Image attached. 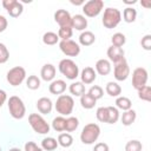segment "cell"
<instances>
[{
    "label": "cell",
    "mask_w": 151,
    "mask_h": 151,
    "mask_svg": "<svg viewBox=\"0 0 151 151\" xmlns=\"http://www.w3.org/2000/svg\"><path fill=\"white\" fill-rule=\"evenodd\" d=\"M99 136H100L99 125L96 123H88L83 127L80 132V140L83 144L91 145V144H94V142H97Z\"/></svg>",
    "instance_id": "6da1fadb"
},
{
    "label": "cell",
    "mask_w": 151,
    "mask_h": 151,
    "mask_svg": "<svg viewBox=\"0 0 151 151\" xmlns=\"http://www.w3.org/2000/svg\"><path fill=\"white\" fill-rule=\"evenodd\" d=\"M122 21V12L116 7H107L104 9L101 22L105 28H114Z\"/></svg>",
    "instance_id": "7a4b0ae2"
},
{
    "label": "cell",
    "mask_w": 151,
    "mask_h": 151,
    "mask_svg": "<svg viewBox=\"0 0 151 151\" xmlns=\"http://www.w3.org/2000/svg\"><path fill=\"white\" fill-rule=\"evenodd\" d=\"M58 68H59V72L66 77V79H70V80H74L79 77V67L78 65L70 58H65V59H61L59 61V65H58Z\"/></svg>",
    "instance_id": "3957f363"
},
{
    "label": "cell",
    "mask_w": 151,
    "mask_h": 151,
    "mask_svg": "<svg viewBox=\"0 0 151 151\" xmlns=\"http://www.w3.org/2000/svg\"><path fill=\"white\" fill-rule=\"evenodd\" d=\"M55 111L60 116H70L74 109V99L70 94H60L54 104Z\"/></svg>",
    "instance_id": "277c9868"
},
{
    "label": "cell",
    "mask_w": 151,
    "mask_h": 151,
    "mask_svg": "<svg viewBox=\"0 0 151 151\" xmlns=\"http://www.w3.org/2000/svg\"><path fill=\"white\" fill-rule=\"evenodd\" d=\"M7 106L9 114L14 119H22L26 114V106L22 99L18 96H12L7 99Z\"/></svg>",
    "instance_id": "5b68a950"
},
{
    "label": "cell",
    "mask_w": 151,
    "mask_h": 151,
    "mask_svg": "<svg viewBox=\"0 0 151 151\" xmlns=\"http://www.w3.org/2000/svg\"><path fill=\"white\" fill-rule=\"evenodd\" d=\"M28 124L32 127V130L39 134H47L51 130L50 124L39 113H31L28 116Z\"/></svg>",
    "instance_id": "8992f818"
},
{
    "label": "cell",
    "mask_w": 151,
    "mask_h": 151,
    "mask_svg": "<svg viewBox=\"0 0 151 151\" xmlns=\"http://www.w3.org/2000/svg\"><path fill=\"white\" fill-rule=\"evenodd\" d=\"M6 80L13 87L21 85L26 80V70L22 66H14L9 68L6 73Z\"/></svg>",
    "instance_id": "52a82bcc"
},
{
    "label": "cell",
    "mask_w": 151,
    "mask_h": 151,
    "mask_svg": "<svg viewBox=\"0 0 151 151\" xmlns=\"http://www.w3.org/2000/svg\"><path fill=\"white\" fill-rule=\"evenodd\" d=\"M83 13L84 17L87 18H94L97 15L100 14V12L104 8V1L103 0H90L87 2H85L83 6Z\"/></svg>",
    "instance_id": "ba28073f"
},
{
    "label": "cell",
    "mask_w": 151,
    "mask_h": 151,
    "mask_svg": "<svg viewBox=\"0 0 151 151\" xmlns=\"http://www.w3.org/2000/svg\"><path fill=\"white\" fill-rule=\"evenodd\" d=\"M147 79H149V73L146 71V68L139 66L136 67L132 72V86L134 90H139L143 86L147 85Z\"/></svg>",
    "instance_id": "9c48e42d"
},
{
    "label": "cell",
    "mask_w": 151,
    "mask_h": 151,
    "mask_svg": "<svg viewBox=\"0 0 151 151\" xmlns=\"http://www.w3.org/2000/svg\"><path fill=\"white\" fill-rule=\"evenodd\" d=\"M59 48L66 57H77L80 53V45L72 39L60 40Z\"/></svg>",
    "instance_id": "30bf717a"
},
{
    "label": "cell",
    "mask_w": 151,
    "mask_h": 151,
    "mask_svg": "<svg viewBox=\"0 0 151 151\" xmlns=\"http://www.w3.org/2000/svg\"><path fill=\"white\" fill-rule=\"evenodd\" d=\"M113 76H114L116 80H118V81H124L127 79V77L130 76V66H129L127 60L125 58L114 64Z\"/></svg>",
    "instance_id": "8fae6325"
},
{
    "label": "cell",
    "mask_w": 151,
    "mask_h": 151,
    "mask_svg": "<svg viewBox=\"0 0 151 151\" xmlns=\"http://www.w3.org/2000/svg\"><path fill=\"white\" fill-rule=\"evenodd\" d=\"M1 4H2V7L9 14V17H12V18H18L24 12V5H22L21 1H18V0H2Z\"/></svg>",
    "instance_id": "7c38bea8"
},
{
    "label": "cell",
    "mask_w": 151,
    "mask_h": 151,
    "mask_svg": "<svg viewBox=\"0 0 151 151\" xmlns=\"http://www.w3.org/2000/svg\"><path fill=\"white\" fill-rule=\"evenodd\" d=\"M54 21L59 25V27H71V21H72V15L70 14L68 11L66 9H57L54 13Z\"/></svg>",
    "instance_id": "4fadbf2b"
},
{
    "label": "cell",
    "mask_w": 151,
    "mask_h": 151,
    "mask_svg": "<svg viewBox=\"0 0 151 151\" xmlns=\"http://www.w3.org/2000/svg\"><path fill=\"white\" fill-rule=\"evenodd\" d=\"M79 77H80V81L84 85H90V84L94 83V80L97 79V73L93 67L86 66L81 70V72L79 73Z\"/></svg>",
    "instance_id": "5bb4252c"
},
{
    "label": "cell",
    "mask_w": 151,
    "mask_h": 151,
    "mask_svg": "<svg viewBox=\"0 0 151 151\" xmlns=\"http://www.w3.org/2000/svg\"><path fill=\"white\" fill-rule=\"evenodd\" d=\"M106 54H107L110 63H113V64H116V63H118L125 58V51L123 50V47H116L112 45L107 48Z\"/></svg>",
    "instance_id": "9a60e30c"
},
{
    "label": "cell",
    "mask_w": 151,
    "mask_h": 151,
    "mask_svg": "<svg viewBox=\"0 0 151 151\" xmlns=\"http://www.w3.org/2000/svg\"><path fill=\"white\" fill-rule=\"evenodd\" d=\"M67 88V85H66V81L63 80V79H54L50 83V86H48V91L50 93L52 94H64V92L66 91Z\"/></svg>",
    "instance_id": "2e32d148"
},
{
    "label": "cell",
    "mask_w": 151,
    "mask_h": 151,
    "mask_svg": "<svg viewBox=\"0 0 151 151\" xmlns=\"http://www.w3.org/2000/svg\"><path fill=\"white\" fill-rule=\"evenodd\" d=\"M35 106L38 109V111L41 113V114H48L51 113L52 109H53V103L50 98L47 97H41L37 100L35 103Z\"/></svg>",
    "instance_id": "e0dca14e"
},
{
    "label": "cell",
    "mask_w": 151,
    "mask_h": 151,
    "mask_svg": "<svg viewBox=\"0 0 151 151\" xmlns=\"http://www.w3.org/2000/svg\"><path fill=\"white\" fill-rule=\"evenodd\" d=\"M87 25H88L87 19H86V17H84L83 14L72 15V21H71V27H72V29L86 31Z\"/></svg>",
    "instance_id": "ac0fdd59"
},
{
    "label": "cell",
    "mask_w": 151,
    "mask_h": 151,
    "mask_svg": "<svg viewBox=\"0 0 151 151\" xmlns=\"http://www.w3.org/2000/svg\"><path fill=\"white\" fill-rule=\"evenodd\" d=\"M112 70V66H111V63L109 59H99L97 60L96 65H94V71L96 73L100 74V76H107Z\"/></svg>",
    "instance_id": "d6986e66"
},
{
    "label": "cell",
    "mask_w": 151,
    "mask_h": 151,
    "mask_svg": "<svg viewBox=\"0 0 151 151\" xmlns=\"http://www.w3.org/2000/svg\"><path fill=\"white\" fill-rule=\"evenodd\" d=\"M55 66L52 64H45L40 70V77L45 81H52L55 78Z\"/></svg>",
    "instance_id": "ffe728a7"
},
{
    "label": "cell",
    "mask_w": 151,
    "mask_h": 151,
    "mask_svg": "<svg viewBox=\"0 0 151 151\" xmlns=\"http://www.w3.org/2000/svg\"><path fill=\"white\" fill-rule=\"evenodd\" d=\"M96 42V35L91 31H83L79 35V45L81 46H91Z\"/></svg>",
    "instance_id": "44dd1931"
},
{
    "label": "cell",
    "mask_w": 151,
    "mask_h": 151,
    "mask_svg": "<svg viewBox=\"0 0 151 151\" xmlns=\"http://www.w3.org/2000/svg\"><path fill=\"white\" fill-rule=\"evenodd\" d=\"M119 118H120V122H122L123 125L130 126V125H132V124L134 123V120H136V118H137V113H136L134 110L130 109V110H127V111H123V114H122Z\"/></svg>",
    "instance_id": "7402d4cb"
},
{
    "label": "cell",
    "mask_w": 151,
    "mask_h": 151,
    "mask_svg": "<svg viewBox=\"0 0 151 151\" xmlns=\"http://www.w3.org/2000/svg\"><path fill=\"white\" fill-rule=\"evenodd\" d=\"M105 92L110 96V97H119L122 94V87L116 81H109L105 86Z\"/></svg>",
    "instance_id": "603a6c76"
},
{
    "label": "cell",
    "mask_w": 151,
    "mask_h": 151,
    "mask_svg": "<svg viewBox=\"0 0 151 151\" xmlns=\"http://www.w3.org/2000/svg\"><path fill=\"white\" fill-rule=\"evenodd\" d=\"M96 103H97V100H96L90 93H87V92H85V93L80 97V105H81V107L85 109V110H91V109H93V107L96 106Z\"/></svg>",
    "instance_id": "cb8c5ba5"
},
{
    "label": "cell",
    "mask_w": 151,
    "mask_h": 151,
    "mask_svg": "<svg viewBox=\"0 0 151 151\" xmlns=\"http://www.w3.org/2000/svg\"><path fill=\"white\" fill-rule=\"evenodd\" d=\"M68 91L74 97H81L85 93V85L81 81H74V83L70 84Z\"/></svg>",
    "instance_id": "d4e9b609"
},
{
    "label": "cell",
    "mask_w": 151,
    "mask_h": 151,
    "mask_svg": "<svg viewBox=\"0 0 151 151\" xmlns=\"http://www.w3.org/2000/svg\"><path fill=\"white\" fill-rule=\"evenodd\" d=\"M116 107L119 110H123V111H127V110L132 109V101L127 97L119 96L116 99Z\"/></svg>",
    "instance_id": "484cf974"
},
{
    "label": "cell",
    "mask_w": 151,
    "mask_h": 151,
    "mask_svg": "<svg viewBox=\"0 0 151 151\" xmlns=\"http://www.w3.org/2000/svg\"><path fill=\"white\" fill-rule=\"evenodd\" d=\"M59 37L55 32H52V31H48V32H45L44 35H42V42L47 46H53L55 44L59 42Z\"/></svg>",
    "instance_id": "4316f807"
},
{
    "label": "cell",
    "mask_w": 151,
    "mask_h": 151,
    "mask_svg": "<svg viewBox=\"0 0 151 151\" xmlns=\"http://www.w3.org/2000/svg\"><path fill=\"white\" fill-rule=\"evenodd\" d=\"M57 142H58V145L63 147H70L73 144V137L68 132H63V133H59Z\"/></svg>",
    "instance_id": "83f0119b"
},
{
    "label": "cell",
    "mask_w": 151,
    "mask_h": 151,
    "mask_svg": "<svg viewBox=\"0 0 151 151\" xmlns=\"http://www.w3.org/2000/svg\"><path fill=\"white\" fill-rule=\"evenodd\" d=\"M44 151H53L58 147V142L55 138L53 137H45L41 140V146H40Z\"/></svg>",
    "instance_id": "f1b7e54d"
},
{
    "label": "cell",
    "mask_w": 151,
    "mask_h": 151,
    "mask_svg": "<svg viewBox=\"0 0 151 151\" xmlns=\"http://www.w3.org/2000/svg\"><path fill=\"white\" fill-rule=\"evenodd\" d=\"M137 19V9L133 7H125L123 11V20L127 24L134 22Z\"/></svg>",
    "instance_id": "f546056e"
},
{
    "label": "cell",
    "mask_w": 151,
    "mask_h": 151,
    "mask_svg": "<svg viewBox=\"0 0 151 151\" xmlns=\"http://www.w3.org/2000/svg\"><path fill=\"white\" fill-rule=\"evenodd\" d=\"M26 86H27V88H29V90H32V91H34V90H38L39 87H40V85H41V80H40V78L38 77V76H35V74H31V76H28L27 78H26Z\"/></svg>",
    "instance_id": "4dcf8cb0"
},
{
    "label": "cell",
    "mask_w": 151,
    "mask_h": 151,
    "mask_svg": "<svg viewBox=\"0 0 151 151\" xmlns=\"http://www.w3.org/2000/svg\"><path fill=\"white\" fill-rule=\"evenodd\" d=\"M107 109V124H114L119 120V111L114 106H106Z\"/></svg>",
    "instance_id": "1f68e13d"
},
{
    "label": "cell",
    "mask_w": 151,
    "mask_h": 151,
    "mask_svg": "<svg viewBox=\"0 0 151 151\" xmlns=\"http://www.w3.org/2000/svg\"><path fill=\"white\" fill-rule=\"evenodd\" d=\"M65 124H66V118L63 116H58L52 120V129L57 132H64Z\"/></svg>",
    "instance_id": "d6a6232c"
},
{
    "label": "cell",
    "mask_w": 151,
    "mask_h": 151,
    "mask_svg": "<svg viewBox=\"0 0 151 151\" xmlns=\"http://www.w3.org/2000/svg\"><path fill=\"white\" fill-rule=\"evenodd\" d=\"M125 42H126V37L122 32H117V33H114L111 37V44H112V46L123 47L125 45Z\"/></svg>",
    "instance_id": "836d02e7"
},
{
    "label": "cell",
    "mask_w": 151,
    "mask_h": 151,
    "mask_svg": "<svg viewBox=\"0 0 151 151\" xmlns=\"http://www.w3.org/2000/svg\"><path fill=\"white\" fill-rule=\"evenodd\" d=\"M79 126V119L77 117H67L66 118V124H65V131L66 132H73L78 129Z\"/></svg>",
    "instance_id": "e575fe53"
},
{
    "label": "cell",
    "mask_w": 151,
    "mask_h": 151,
    "mask_svg": "<svg viewBox=\"0 0 151 151\" xmlns=\"http://www.w3.org/2000/svg\"><path fill=\"white\" fill-rule=\"evenodd\" d=\"M138 98L144 100V101H151V86L150 85H145L142 88H139L138 91Z\"/></svg>",
    "instance_id": "d590c367"
},
{
    "label": "cell",
    "mask_w": 151,
    "mask_h": 151,
    "mask_svg": "<svg viewBox=\"0 0 151 151\" xmlns=\"http://www.w3.org/2000/svg\"><path fill=\"white\" fill-rule=\"evenodd\" d=\"M57 34H58V37H59L60 40H68V39L72 38L73 29L70 26H67V27H59Z\"/></svg>",
    "instance_id": "8d00e7d4"
},
{
    "label": "cell",
    "mask_w": 151,
    "mask_h": 151,
    "mask_svg": "<svg viewBox=\"0 0 151 151\" xmlns=\"http://www.w3.org/2000/svg\"><path fill=\"white\" fill-rule=\"evenodd\" d=\"M142 150H143V144L137 139L129 140L125 145V151H142Z\"/></svg>",
    "instance_id": "74e56055"
},
{
    "label": "cell",
    "mask_w": 151,
    "mask_h": 151,
    "mask_svg": "<svg viewBox=\"0 0 151 151\" xmlns=\"http://www.w3.org/2000/svg\"><path fill=\"white\" fill-rule=\"evenodd\" d=\"M87 93H90L96 100H98V99L103 98V96H104V90H103V87L99 86V85H93V86L90 87V90H88Z\"/></svg>",
    "instance_id": "f35d334b"
},
{
    "label": "cell",
    "mask_w": 151,
    "mask_h": 151,
    "mask_svg": "<svg viewBox=\"0 0 151 151\" xmlns=\"http://www.w3.org/2000/svg\"><path fill=\"white\" fill-rule=\"evenodd\" d=\"M96 117L100 123H107V109L106 106H100L96 111Z\"/></svg>",
    "instance_id": "ab89813d"
},
{
    "label": "cell",
    "mask_w": 151,
    "mask_h": 151,
    "mask_svg": "<svg viewBox=\"0 0 151 151\" xmlns=\"http://www.w3.org/2000/svg\"><path fill=\"white\" fill-rule=\"evenodd\" d=\"M9 59V51L5 44L0 42V64L7 63Z\"/></svg>",
    "instance_id": "60d3db41"
},
{
    "label": "cell",
    "mask_w": 151,
    "mask_h": 151,
    "mask_svg": "<svg viewBox=\"0 0 151 151\" xmlns=\"http://www.w3.org/2000/svg\"><path fill=\"white\" fill-rule=\"evenodd\" d=\"M140 46L145 51H151V34H145L140 39Z\"/></svg>",
    "instance_id": "b9f144b4"
},
{
    "label": "cell",
    "mask_w": 151,
    "mask_h": 151,
    "mask_svg": "<svg viewBox=\"0 0 151 151\" xmlns=\"http://www.w3.org/2000/svg\"><path fill=\"white\" fill-rule=\"evenodd\" d=\"M93 151H110V147H109V145L106 143L99 142V143H96L94 144Z\"/></svg>",
    "instance_id": "7bdbcfd3"
},
{
    "label": "cell",
    "mask_w": 151,
    "mask_h": 151,
    "mask_svg": "<svg viewBox=\"0 0 151 151\" xmlns=\"http://www.w3.org/2000/svg\"><path fill=\"white\" fill-rule=\"evenodd\" d=\"M39 146L34 142H27L24 145V151H38Z\"/></svg>",
    "instance_id": "ee69618b"
},
{
    "label": "cell",
    "mask_w": 151,
    "mask_h": 151,
    "mask_svg": "<svg viewBox=\"0 0 151 151\" xmlns=\"http://www.w3.org/2000/svg\"><path fill=\"white\" fill-rule=\"evenodd\" d=\"M7 26H8V21L6 19V17L0 14V33H2L7 28Z\"/></svg>",
    "instance_id": "f6af8a7d"
},
{
    "label": "cell",
    "mask_w": 151,
    "mask_h": 151,
    "mask_svg": "<svg viewBox=\"0 0 151 151\" xmlns=\"http://www.w3.org/2000/svg\"><path fill=\"white\" fill-rule=\"evenodd\" d=\"M6 101H7V93H6V91L0 88V107H2V105Z\"/></svg>",
    "instance_id": "bcb514c9"
},
{
    "label": "cell",
    "mask_w": 151,
    "mask_h": 151,
    "mask_svg": "<svg viewBox=\"0 0 151 151\" xmlns=\"http://www.w3.org/2000/svg\"><path fill=\"white\" fill-rule=\"evenodd\" d=\"M140 5H142L144 8L149 9V8H151V0H142V1H140Z\"/></svg>",
    "instance_id": "7dc6e473"
},
{
    "label": "cell",
    "mask_w": 151,
    "mask_h": 151,
    "mask_svg": "<svg viewBox=\"0 0 151 151\" xmlns=\"http://www.w3.org/2000/svg\"><path fill=\"white\" fill-rule=\"evenodd\" d=\"M70 2H71L72 5H74V6H83V5L85 4V2L83 1V0H78V1H74V0H71Z\"/></svg>",
    "instance_id": "c3c4849f"
},
{
    "label": "cell",
    "mask_w": 151,
    "mask_h": 151,
    "mask_svg": "<svg viewBox=\"0 0 151 151\" xmlns=\"http://www.w3.org/2000/svg\"><path fill=\"white\" fill-rule=\"evenodd\" d=\"M136 2H137L136 0H132V1H124V4H125V5H134Z\"/></svg>",
    "instance_id": "681fc988"
},
{
    "label": "cell",
    "mask_w": 151,
    "mask_h": 151,
    "mask_svg": "<svg viewBox=\"0 0 151 151\" xmlns=\"http://www.w3.org/2000/svg\"><path fill=\"white\" fill-rule=\"evenodd\" d=\"M8 151H21L19 147H12V149H9Z\"/></svg>",
    "instance_id": "f907efd6"
},
{
    "label": "cell",
    "mask_w": 151,
    "mask_h": 151,
    "mask_svg": "<svg viewBox=\"0 0 151 151\" xmlns=\"http://www.w3.org/2000/svg\"><path fill=\"white\" fill-rule=\"evenodd\" d=\"M38 151H44V150H42V149H41V147L39 146V150H38Z\"/></svg>",
    "instance_id": "816d5d0a"
},
{
    "label": "cell",
    "mask_w": 151,
    "mask_h": 151,
    "mask_svg": "<svg viewBox=\"0 0 151 151\" xmlns=\"http://www.w3.org/2000/svg\"><path fill=\"white\" fill-rule=\"evenodd\" d=\"M0 151H1V146H0Z\"/></svg>",
    "instance_id": "f5cc1de1"
}]
</instances>
